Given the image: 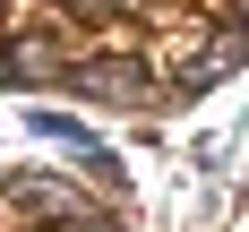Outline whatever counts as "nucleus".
<instances>
[{
    "mask_svg": "<svg viewBox=\"0 0 249 232\" xmlns=\"http://www.w3.org/2000/svg\"><path fill=\"white\" fill-rule=\"evenodd\" d=\"M0 77H18V69H9V52H0Z\"/></svg>",
    "mask_w": 249,
    "mask_h": 232,
    "instance_id": "obj_3",
    "label": "nucleus"
},
{
    "mask_svg": "<svg viewBox=\"0 0 249 232\" xmlns=\"http://www.w3.org/2000/svg\"><path fill=\"white\" fill-rule=\"evenodd\" d=\"M0 198H18V206H26V224H86V215H95L69 180H43V172H18Z\"/></svg>",
    "mask_w": 249,
    "mask_h": 232,
    "instance_id": "obj_1",
    "label": "nucleus"
},
{
    "mask_svg": "<svg viewBox=\"0 0 249 232\" xmlns=\"http://www.w3.org/2000/svg\"><path fill=\"white\" fill-rule=\"evenodd\" d=\"M77 95H95V103H129V112H138V103H155V77L138 69V60H77Z\"/></svg>",
    "mask_w": 249,
    "mask_h": 232,
    "instance_id": "obj_2",
    "label": "nucleus"
}]
</instances>
